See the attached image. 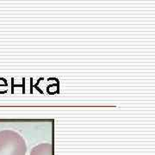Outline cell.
Wrapping results in <instances>:
<instances>
[{
	"instance_id": "1",
	"label": "cell",
	"mask_w": 155,
	"mask_h": 155,
	"mask_svg": "<svg viewBox=\"0 0 155 155\" xmlns=\"http://www.w3.org/2000/svg\"><path fill=\"white\" fill-rule=\"evenodd\" d=\"M27 146L19 133L11 129L0 131V155H26Z\"/></svg>"
},
{
	"instance_id": "2",
	"label": "cell",
	"mask_w": 155,
	"mask_h": 155,
	"mask_svg": "<svg viewBox=\"0 0 155 155\" xmlns=\"http://www.w3.org/2000/svg\"><path fill=\"white\" fill-rule=\"evenodd\" d=\"M29 155H54V147L51 143H41L31 150Z\"/></svg>"
}]
</instances>
